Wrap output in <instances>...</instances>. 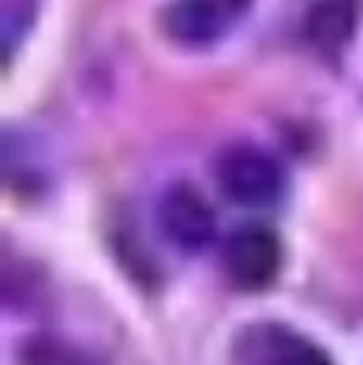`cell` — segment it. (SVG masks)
<instances>
[{"label":"cell","instance_id":"cell-1","mask_svg":"<svg viewBox=\"0 0 363 365\" xmlns=\"http://www.w3.org/2000/svg\"><path fill=\"white\" fill-rule=\"evenodd\" d=\"M214 177L224 197L239 207H272L284 192V172L279 162L259 147H229L217 159Z\"/></svg>","mask_w":363,"mask_h":365},{"label":"cell","instance_id":"cell-2","mask_svg":"<svg viewBox=\"0 0 363 365\" xmlns=\"http://www.w3.org/2000/svg\"><path fill=\"white\" fill-rule=\"evenodd\" d=\"M157 224L182 254H202L217 236V217L209 202L189 184H175L157 204Z\"/></svg>","mask_w":363,"mask_h":365},{"label":"cell","instance_id":"cell-3","mask_svg":"<svg viewBox=\"0 0 363 365\" xmlns=\"http://www.w3.org/2000/svg\"><path fill=\"white\" fill-rule=\"evenodd\" d=\"M224 269L244 291H262L279 276L281 244L267 226L247 224L224 244Z\"/></svg>","mask_w":363,"mask_h":365},{"label":"cell","instance_id":"cell-4","mask_svg":"<svg viewBox=\"0 0 363 365\" xmlns=\"http://www.w3.org/2000/svg\"><path fill=\"white\" fill-rule=\"evenodd\" d=\"M252 0H175L165 25L184 45H212L247 13Z\"/></svg>","mask_w":363,"mask_h":365},{"label":"cell","instance_id":"cell-5","mask_svg":"<svg viewBox=\"0 0 363 365\" xmlns=\"http://www.w3.org/2000/svg\"><path fill=\"white\" fill-rule=\"evenodd\" d=\"M239 356L247 365H331L309 338L276 323H262L244 333Z\"/></svg>","mask_w":363,"mask_h":365},{"label":"cell","instance_id":"cell-6","mask_svg":"<svg viewBox=\"0 0 363 365\" xmlns=\"http://www.w3.org/2000/svg\"><path fill=\"white\" fill-rule=\"evenodd\" d=\"M359 0H316L306 18V38L321 53H339L349 43L359 18Z\"/></svg>","mask_w":363,"mask_h":365}]
</instances>
